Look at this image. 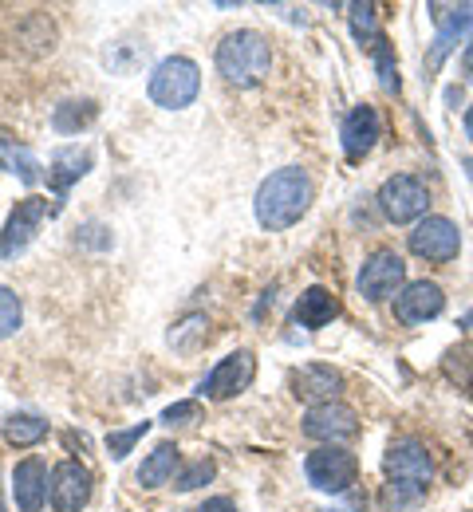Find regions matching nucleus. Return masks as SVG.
I'll list each match as a JSON object with an SVG mask.
<instances>
[{
	"label": "nucleus",
	"mask_w": 473,
	"mask_h": 512,
	"mask_svg": "<svg viewBox=\"0 0 473 512\" xmlns=\"http://www.w3.org/2000/svg\"><path fill=\"white\" fill-rule=\"evenodd\" d=\"M190 339H205V316H186L170 331V347H178V351H194Z\"/></svg>",
	"instance_id": "29"
},
{
	"label": "nucleus",
	"mask_w": 473,
	"mask_h": 512,
	"mask_svg": "<svg viewBox=\"0 0 473 512\" xmlns=\"http://www.w3.org/2000/svg\"><path fill=\"white\" fill-rule=\"evenodd\" d=\"M304 434L312 442H324V446H336L359 434V414L347 406V402H320V406H308L304 414Z\"/></svg>",
	"instance_id": "11"
},
{
	"label": "nucleus",
	"mask_w": 473,
	"mask_h": 512,
	"mask_svg": "<svg viewBox=\"0 0 473 512\" xmlns=\"http://www.w3.org/2000/svg\"><path fill=\"white\" fill-rule=\"evenodd\" d=\"M304 477L320 493H347L359 477V457L343 446H320L304 457Z\"/></svg>",
	"instance_id": "4"
},
{
	"label": "nucleus",
	"mask_w": 473,
	"mask_h": 512,
	"mask_svg": "<svg viewBox=\"0 0 473 512\" xmlns=\"http://www.w3.org/2000/svg\"><path fill=\"white\" fill-rule=\"evenodd\" d=\"M446 308V296L434 280H410L403 292L395 296V320L406 327H418L426 320H438Z\"/></svg>",
	"instance_id": "13"
},
{
	"label": "nucleus",
	"mask_w": 473,
	"mask_h": 512,
	"mask_svg": "<svg viewBox=\"0 0 473 512\" xmlns=\"http://www.w3.org/2000/svg\"><path fill=\"white\" fill-rule=\"evenodd\" d=\"M462 71H466V75L473 79V40H470V48L462 52Z\"/></svg>",
	"instance_id": "32"
},
{
	"label": "nucleus",
	"mask_w": 473,
	"mask_h": 512,
	"mask_svg": "<svg viewBox=\"0 0 473 512\" xmlns=\"http://www.w3.org/2000/svg\"><path fill=\"white\" fill-rule=\"evenodd\" d=\"M95 119H99L95 99H68V103H60L52 111V130L56 134H79V130L91 127Z\"/></svg>",
	"instance_id": "22"
},
{
	"label": "nucleus",
	"mask_w": 473,
	"mask_h": 512,
	"mask_svg": "<svg viewBox=\"0 0 473 512\" xmlns=\"http://www.w3.org/2000/svg\"><path fill=\"white\" fill-rule=\"evenodd\" d=\"M178 465H182V449L174 446V442H162V446H154L146 453V461L138 465L135 481L142 489H162L166 481H174Z\"/></svg>",
	"instance_id": "20"
},
{
	"label": "nucleus",
	"mask_w": 473,
	"mask_h": 512,
	"mask_svg": "<svg viewBox=\"0 0 473 512\" xmlns=\"http://www.w3.org/2000/svg\"><path fill=\"white\" fill-rule=\"evenodd\" d=\"M0 166H4L8 174H16L24 186H36V182H40V162H36V154H32L24 142L8 138V134H0Z\"/></svg>",
	"instance_id": "21"
},
{
	"label": "nucleus",
	"mask_w": 473,
	"mask_h": 512,
	"mask_svg": "<svg viewBox=\"0 0 473 512\" xmlns=\"http://www.w3.org/2000/svg\"><path fill=\"white\" fill-rule=\"evenodd\" d=\"M213 473H217V465H213L209 457H198L194 465H186V469L178 473L174 489H178V493H194V489H202V485H209V481H213Z\"/></svg>",
	"instance_id": "28"
},
{
	"label": "nucleus",
	"mask_w": 473,
	"mask_h": 512,
	"mask_svg": "<svg viewBox=\"0 0 473 512\" xmlns=\"http://www.w3.org/2000/svg\"><path fill=\"white\" fill-rule=\"evenodd\" d=\"M0 512H4V505H0Z\"/></svg>",
	"instance_id": "34"
},
{
	"label": "nucleus",
	"mask_w": 473,
	"mask_h": 512,
	"mask_svg": "<svg viewBox=\"0 0 473 512\" xmlns=\"http://www.w3.org/2000/svg\"><path fill=\"white\" fill-rule=\"evenodd\" d=\"M406 288V260L391 249H379L363 260L359 268V296L371 304H383Z\"/></svg>",
	"instance_id": "6"
},
{
	"label": "nucleus",
	"mask_w": 473,
	"mask_h": 512,
	"mask_svg": "<svg viewBox=\"0 0 473 512\" xmlns=\"http://www.w3.org/2000/svg\"><path fill=\"white\" fill-rule=\"evenodd\" d=\"M336 316H339V300L328 288H308V292H300V300H296V308H292V320L300 323V327H308V331L328 327Z\"/></svg>",
	"instance_id": "19"
},
{
	"label": "nucleus",
	"mask_w": 473,
	"mask_h": 512,
	"mask_svg": "<svg viewBox=\"0 0 473 512\" xmlns=\"http://www.w3.org/2000/svg\"><path fill=\"white\" fill-rule=\"evenodd\" d=\"M339 390H343V375H339L336 367H328V363H308V367H300L292 375V394L300 402H312V406L339 402Z\"/></svg>",
	"instance_id": "17"
},
{
	"label": "nucleus",
	"mask_w": 473,
	"mask_h": 512,
	"mask_svg": "<svg viewBox=\"0 0 473 512\" xmlns=\"http://www.w3.org/2000/svg\"><path fill=\"white\" fill-rule=\"evenodd\" d=\"M198 512H237V505H233L229 497H209V501H205Z\"/></svg>",
	"instance_id": "31"
},
{
	"label": "nucleus",
	"mask_w": 473,
	"mask_h": 512,
	"mask_svg": "<svg viewBox=\"0 0 473 512\" xmlns=\"http://www.w3.org/2000/svg\"><path fill=\"white\" fill-rule=\"evenodd\" d=\"M44 217H48V197H36V193H32V197L16 201V209L8 213L4 233H0V260H16V256L24 253V249L36 241Z\"/></svg>",
	"instance_id": "8"
},
{
	"label": "nucleus",
	"mask_w": 473,
	"mask_h": 512,
	"mask_svg": "<svg viewBox=\"0 0 473 512\" xmlns=\"http://www.w3.org/2000/svg\"><path fill=\"white\" fill-rule=\"evenodd\" d=\"M91 493H95V477H91V469H87L83 461H60V465L52 469L48 501H52V509L56 512L87 509Z\"/></svg>",
	"instance_id": "10"
},
{
	"label": "nucleus",
	"mask_w": 473,
	"mask_h": 512,
	"mask_svg": "<svg viewBox=\"0 0 473 512\" xmlns=\"http://www.w3.org/2000/svg\"><path fill=\"white\" fill-rule=\"evenodd\" d=\"M312 205V178L300 170V166H284V170H272L269 178L257 186L253 197V213H257V225L269 229V233H284L292 229Z\"/></svg>",
	"instance_id": "1"
},
{
	"label": "nucleus",
	"mask_w": 473,
	"mask_h": 512,
	"mask_svg": "<svg viewBox=\"0 0 473 512\" xmlns=\"http://www.w3.org/2000/svg\"><path fill=\"white\" fill-rule=\"evenodd\" d=\"M48 438V422L36 418V414H12L4 422V442L16 449H32Z\"/></svg>",
	"instance_id": "23"
},
{
	"label": "nucleus",
	"mask_w": 473,
	"mask_h": 512,
	"mask_svg": "<svg viewBox=\"0 0 473 512\" xmlns=\"http://www.w3.org/2000/svg\"><path fill=\"white\" fill-rule=\"evenodd\" d=\"M379 209L387 221L395 225H410V221H422L426 209H430V190L422 186V178L414 174H395L379 186Z\"/></svg>",
	"instance_id": "5"
},
{
	"label": "nucleus",
	"mask_w": 473,
	"mask_h": 512,
	"mask_svg": "<svg viewBox=\"0 0 473 512\" xmlns=\"http://www.w3.org/2000/svg\"><path fill=\"white\" fill-rule=\"evenodd\" d=\"M198 418H202V402L198 398H186V402H174V406L162 410V422L166 426H190Z\"/></svg>",
	"instance_id": "30"
},
{
	"label": "nucleus",
	"mask_w": 473,
	"mask_h": 512,
	"mask_svg": "<svg viewBox=\"0 0 473 512\" xmlns=\"http://www.w3.org/2000/svg\"><path fill=\"white\" fill-rule=\"evenodd\" d=\"M466 134H470V138H473V107H470V111H466Z\"/></svg>",
	"instance_id": "33"
},
{
	"label": "nucleus",
	"mask_w": 473,
	"mask_h": 512,
	"mask_svg": "<svg viewBox=\"0 0 473 512\" xmlns=\"http://www.w3.org/2000/svg\"><path fill=\"white\" fill-rule=\"evenodd\" d=\"M339 142H343V158H347L351 166H359V162L375 150V142H379V111L367 107V103H359V107L343 119Z\"/></svg>",
	"instance_id": "14"
},
{
	"label": "nucleus",
	"mask_w": 473,
	"mask_h": 512,
	"mask_svg": "<svg viewBox=\"0 0 473 512\" xmlns=\"http://www.w3.org/2000/svg\"><path fill=\"white\" fill-rule=\"evenodd\" d=\"M217 75L229 83V87H257L272 67V48L269 40L253 28H241V32H229L221 44H217Z\"/></svg>",
	"instance_id": "2"
},
{
	"label": "nucleus",
	"mask_w": 473,
	"mask_h": 512,
	"mask_svg": "<svg viewBox=\"0 0 473 512\" xmlns=\"http://www.w3.org/2000/svg\"><path fill=\"white\" fill-rule=\"evenodd\" d=\"M406 245H410V253L418 256V260L446 264V260H454L458 249H462V233H458V225L450 217H422L414 225V233H410Z\"/></svg>",
	"instance_id": "9"
},
{
	"label": "nucleus",
	"mask_w": 473,
	"mask_h": 512,
	"mask_svg": "<svg viewBox=\"0 0 473 512\" xmlns=\"http://www.w3.org/2000/svg\"><path fill=\"white\" fill-rule=\"evenodd\" d=\"M466 36H473V4L438 12V36H434V44H430L426 71H438V67L446 64V56H450Z\"/></svg>",
	"instance_id": "15"
},
{
	"label": "nucleus",
	"mask_w": 473,
	"mask_h": 512,
	"mask_svg": "<svg viewBox=\"0 0 473 512\" xmlns=\"http://www.w3.org/2000/svg\"><path fill=\"white\" fill-rule=\"evenodd\" d=\"M202 91V71L194 60L186 56H170L150 71V83H146V95L154 107L162 111H186Z\"/></svg>",
	"instance_id": "3"
},
{
	"label": "nucleus",
	"mask_w": 473,
	"mask_h": 512,
	"mask_svg": "<svg viewBox=\"0 0 473 512\" xmlns=\"http://www.w3.org/2000/svg\"><path fill=\"white\" fill-rule=\"evenodd\" d=\"M351 36L367 48H375L383 40L379 32V4H351Z\"/></svg>",
	"instance_id": "24"
},
{
	"label": "nucleus",
	"mask_w": 473,
	"mask_h": 512,
	"mask_svg": "<svg viewBox=\"0 0 473 512\" xmlns=\"http://www.w3.org/2000/svg\"><path fill=\"white\" fill-rule=\"evenodd\" d=\"M257 379V355L253 351H233L225 355L209 375L202 379L198 394L209 398V402H225V398H237L241 390H249Z\"/></svg>",
	"instance_id": "7"
},
{
	"label": "nucleus",
	"mask_w": 473,
	"mask_h": 512,
	"mask_svg": "<svg viewBox=\"0 0 473 512\" xmlns=\"http://www.w3.org/2000/svg\"><path fill=\"white\" fill-rule=\"evenodd\" d=\"M20 323H24V304H20V296H16L12 288H0V339L16 335Z\"/></svg>",
	"instance_id": "27"
},
{
	"label": "nucleus",
	"mask_w": 473,
	"mask_h": 512,
	"mask_svg": "<svg viewBox=\"0 0 473 512\" xmlns=\"http://www.w3.org/2000/svg\"><path fill=\"white\" fill-rule=\"evenodd\" d=\"M150 426H154V422H146V418H142V422L127 426V430H111V434H107V457H111V461H127V457H131V449L150 434Z\"/></svg>",
	"instance_id": "25"
},
{
	"label": "nucleus",
	"mask_w": 473,
	"mask_h": 512,
	"mask_svg": "<svg viewBox=\"0 0 473 512\" xmlns=\"http://www.w3.org/2000/svg\"><path fill=\"white\" fill-rule=\"evenodd\" d=\"M383 469H387V481H406V485H422V489H430L434 457H430V449L422 446L418 438H403V442H395V446L387 449Z\"/></svg>",
	"instance_id": "12"
},
{
	"label": "nucleus",
	"mask_w": 473,
	"mask_h": 512,
	"mask_svg": "<svg viewBox=\"0 0 473 512\" xmlns=\"http://www.w3.org/2000/svg\"><path fill=\"white\" fill-rule=\"evenodd\" d=\"M91 166H95V150H91V146H60V150L52 154V162H48V182H52V190H56V201H64V193H68L79 178H87Z\"/></svg>",
	"instance_id": "18"
},
{
	"label": "nucleus",
	"mask_w": 473,
	"mask_h": 512,
	"mask_svg": "<svg viewBox=\"0 0 473 512\" xmlns=\"http://www.w3.org/2000/svg\"><path fill=\"white\" fill-rule=\"evenodd\" d=\"M48 481H52V473H48V465H44L40 457H24V461L12 469V497H16L20 512L44 509V501H48Z\"/></svg>",
	"instance_id": "16"
},
{
	"label": "nucleus",
	"mask_w": 473,
	"mask_h": 512,
	"mask_svg": "<svg viewBox=\"0 0 473 512\" xmlns=\"http://www.w3.org/2000/svg\"><path fill=\"white\" fill-rule=\"evenodd\" d=\"M371 56H375V71H379V83L387 87V91H395L399 95V87H403V79H399V60H395V48H391V40L383 36L375 48H371Z\"/></svg>",
	"instance_id": "26"
}]
</instances>
